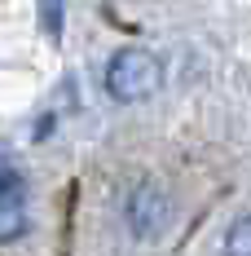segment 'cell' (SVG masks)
Returning a JSON list of instances; mask_svg holds the SVG:
<instances>
[{
    "instance_id": "1",
    "label": "cell",
    "mask_w": 251,
    "mask_h": 256,
    "mask_svg": "<svg viewBox=\"0 0 251 256\" xmlns=\"http://www.w3.org/2000/svg\"><path fill=\"white\" fill-rule=\"evenodd\" d=\"M106 93L115 102H146L163 84V62L150 49H119L106 62Z\"/></svg>"
},
{
    "instance_id": "2",
    "label": "cell",
    "mask_w": 251,
    "mask_h": 256,
    "mask_svg": "<svg viewBox=\"0 0 251 256\" xmlns=\"http://www.w3.org/2000/svg\"><path fill=\"white\" fill-rule=\"evenodd\" d=\"M128 230L137 234V238H159V234L168 230V216H172V204H168V194L154 186V181H141L132 194H128Z\"/></svg>"
},
{
    "instance_id": "3",
    "label": "cell",
    "mask_w": 251,
    "mask_h": 256,
    "mask_svg": "<svg viewBox=\"0 0 251 256\" xmlns=\"http://www.w3.org/2000/svg\"><path fill=\"white\" fill-rule=\"evenodd\" d=\"M22 230H26V181L9 159H0V243H13Z\"/></svg>"
},
{
    "instance_id": "4",
    "label": "cell",
    "mask_w": 251,
    "mask_h": 256,
    "mask_svg": "<svg viewBox=\"0 0 251 256\" xmlns=\"http://www.w3.org/2000/svg\"><path fill=\"white\" fill-rule=\"evenodd\" d=\"M225 256H251V212L238 216L225 234Z\"/></svg>"
}]
</instances>
